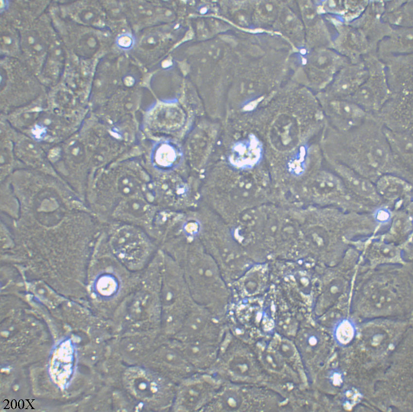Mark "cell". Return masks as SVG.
Here are the masks:
<instances>
[{"instance_id": "1", "label": "cell", "mask_w": 413, "mask_h": 412, "mask_svg": "<svg viewBox=\"0 0 413 412\" xmlns=\"http://www.w3.org/2000/svg\"><path fill=\"white\" fill-rule=\"evenodd\" d=\"M339 159L344 164L373 182L381 175L400 171L383 131L372 117L358 127L345 132L338 131Z\"/></svg>"}, {"instance_id": "2", "label": "cell", "mask_w": 413, "mask_h": 412, "mask_svg": "<svg viewBox=\"0 0 413 412\" xmlns=\"http://www.w3.org/2000/svg\"><path fill=\"white\" fill-rule=\"evenodd\" d=\"M207 371L224 382L235 383L264 385L267 377L252 345L226 331L220 342L217 359Z\"/></svg>"}, {"instance_id": "3", "label": "cell", "mask_w": 413, "mask_h": 412, "mask_svg": "<svg viewBox=\"0 0 413 412\" xmlns=\"http://www.w3.org/2000/svg\"><path fill=\"white\" fill-rule=\"evenodd\" d=\"M122 381L128 393L148 409L171 410L176 384L161 374L145 366H132L123 373Z\"/></svg>"}, {"instance_id": "4", "label": "cell", "mask_w": 413, "mask_h": 412, "mask_svg": "<svg viewBox=\"0 0 413 412\" xmlns=\"http://www.w3.org/2000/svg\"><path fill=\"white\" fill-rule=\"evenodd\" d=\"M282 399L264 385L224 382L204 412H254L268 411Z\"/></svg>"}, {"instance_id": "5", "label": "cell", "mask_w": 413, "mask_h": 412, "mask_svg": "<svg viewBox=\"0 0 413 412\" xmlns=\"http://www.w3.org/2000/svg\"><path fill=\"white\" fill-rule=\"evenodd\" d=\"M224 382L211 372H195L176 384L171 411L204 412Z\"/></svg>"}, {"instance_id": "6", "label": "cell", "mask_w": 413, "mask_h": 412, "mask_svg": "<svg viewBox=\"0 0 413 412\" xmlns=\"http://www.w3.org/2000/svg\"><path fill=\"white\" fill-rule=\"evenodd\" d=\"M290 193L297 201L326 206L341 204L353 196L336 173L325 170L313 171Z\"/></svg>"}, {"instance_id": "7", "label": "cell", "mask_w": 413, "mask_h": 412, "mask_svg": "<svg viewBox=\"0 0 413 412\" xmlns=\"http://www.w3.org/2000/svg\"><path fill=\"white\" fill-rule=\"evenodd\" d=\"M144 362L145 366L175 384L196 372L173 338L160 337Z\"/></svg>"}, {"instance_id": "8", "label": "cell", "mask_w": 413, "mask_h": 412, "mask_svg": "<svg viewBox=\"0 0 413 412\" xmlns=\"http://www.w3.org/2000/svg\"><path fill=\"white\" fill-rule=\"evenodd\" d=\"M84 121L56 112L47 105L38 119L25 133L46 150L74 134Z\"/></svg>"}, {"instance_id": "9", "label": "cell", "mask_w": 413, "mask_h": 412, "mask_svg": "<svg viewBox=\"0 0 413 412\" xmlns=\"http://www.w3.org/2000/svg\"><path fill=\"white\" fill-rule=\"evenodd\" d=\"M225 332L220 318L208 309L196 303L179 331L172 338L181 342L220 343Z\"/></svg>"}, {"instance_id": "10", "label": "cell", "mask_w": 413, "mask_h": 412, "mask_svg": "<svg viewBox=\"0 0 413 412\" xmlns=\"http://www.w3.org/2000/svg\"><path fill=\"white\" fill-rule=\"evenodd\" d=\"M9 125L15 154L23 167L60 178L50 162L44 148L35 140Z\"/></svg>"}, {"instance_id": "11", "label": "cell", "mask_w": 413, "mask_h": 412, "mask_svg": "<svg viewBox=\"0 0 413 412\" xmlns=\"http://www.w3.org/2000/svg\"><path fill=\"white\" fill-rule=\"evenodd\" d=\"M328 118L336 131L345 132L363 124L369 117L367 113L353 101L339 99L332 101Z\"/></svg>"}, {"instance_id": "12", "label": "cell", "mask_w": 413, "mask_h": 412, "mask_svg": "<svg viewBox=\"0 0 413 412\" xmlns=\"http://www.w3.org/2000/svg\"><path fill=\"white\" fill-rule=\"evenodd\" d=\"M336 173L342 180L347 190L358 198L374 204L379 203L374 182L357 172L339 162L327 160Z\"/></svg>"}, {"instance_id": "13", "label": "cell", "mask_w": 413, "mask_h": 412, "mask_svg": "<svg viewBox=\"0 0 413 412\" xmlns=\"http://www.w3.org/2000/svg\"><path fill=\"white\" fill-rule=\"evenodd\" d=\"M113 241L114 249L121 259L132 262L144 257L146 247L144 237L133 227H126L119 230Z\"/></svg>"}, {"instance_id": "14", "label": "cell", "mask_w": 413, "mask_h": 412, "mask_svg": "<svg viewBox=\"0 0 413 412\" xmlns=\"http://www.w3.org/2000/svg\"><path fill=\"white\" fill-rule=\"evenodd\" d=\"M176 340L187 360L196 371L208 370L215 362L220 343Z\"/></svg>"}, {"instance_id": "15", "label": "cell", "mask_w": 413, "mask_h": 412, "mask_svg": "<svg viewBox=\"0 0 413 412\" xmlns=\"http://www.w3.org/2000/svg\"><path fill=\"white\" fill-rule=\"evenodd\" d=\"M383 131L396 161L404 168L412 171L413 137L412 132L399 131L383 126Z\"/></svg>"}, {"instance_id": "16", "label": "cell", "mask_w": 413, "mask_h": 412, "mask_svg": "<svg viewBox=\"0 0 413 412\" xmlns=\"http://www.w3.org/2000/svg\"><path fill=\"white\" fill-rule=\"evenodd\" d=\"M18 108L9 113L0 114L9 124L16 130L25 133L38 119L47 104L44 100H35Z\"/></svg>"}, {"instance_id": "17", "label": "cell", "mask_w": 413, "mask_h": 412, "mask_svg": "<svg viewBox=\"0 0 413 412\" xmlns=\"http://www.w3.org/2000/svg\"><path fill=\"white\" fill-rule=\"evenodd\" d=\"M376 191L381 199L395 201L411 193L413 185L410 181L398 175L386 173L374 182Z\"/></svg>"}, {"instance_id": "18", "label": "cell", "mask_w": 413, "mask_h": 412, "mask_svg": "<svg viewBox=\"0 0 413 412\" xmlns=\"http://www.w3.org/2000/svg\"><path fill=\"white\" fill-rule=\"evenodd\" d=\"M9 124L0 115V181L7 179L16 170L24 168L17 160L9 132Z\"/></svg>"}, {"instance_id": "19", "label": "cell", "mask_w": 413, "mask_h": 412, "mask_svg": "<svg viewBox=\"0 0 413 412\" xmlns=\"http://www.w3.org/2000/svg\"><path fill=\"white\" fill-rule=\"evenodd\" d=\"M261 148L255 139L236 144L231 151L230 161L239 168H249L256 165L261 157Z\"/></svg>"}, {"instance_id": "20", "label": "cell", "mask_w": 413, "mask_h": 412, "mask_svg": "<svg viewBox=\"0 0 413 412\" xmlns=\"http://www.w3.org/2000/svg\"><path fill=\"white\" fill-rule=\"evenodd\" d=\"M65 53L59 45L53 46L49 50L42 69V82L50 86L55 85L59 82L65 64Z\"/></svg>"}, {"instance_id": "21", "label": "cell", "mask_w": 413, "mask_h": 412, "mask_svg": "<svg viewBox=\"0 0 413 412\" xmlns=\"http://www.w3.org/2000/svg\"><path fill=\"white\" fill-rule=\"evenodd\" d=\"M295 345L301 361L309 362L318 354L323 345V339L317 331L306 329L299 333Z\"/></svg>"}, {"instance_id": "22", "label": "cell", "mask_w": 413, "mask_h": 412, "mask_svg": "<svg viewBox=\"0 0 413 412\" xmlns=\"http://www.w3.org/2000/svg\"><path fill=\"white\" fill-rule=\"evenodd\" d=\"M302 236L307 247L316 252L325 251L330 243L329 233L322 225L310 224L305 226Z\"/></svg>"}, {"instance_id": "23", "label": "cell", "mask_w": 413, "mask_h": 412, "mask_svg": "<svg viewBox=\"0 0 413 412\" xmlns=\"http://www.w3.org/2000/svg\"><path fill=\"white\" fill-rule=\"evenodd\" d=\"M144 199L137 196L122 201L115 210V215L122 220L144 221L148 212Z\"/></svg>"}, {"instance_id": "24", "label": "cell", "mask_w": 413, "mask_h": 412, "mask_svg": "<svg viewBox=\"0 0 413 412\" xmlns=\"http://www.w3.org/2000/svg\"><path fill=\"white\" fill-rule=\"evenodd\" d=\"M345 287L344 281L336 278L328 282L317 301L316 311L321 314L331 307L342 295Z\"/></svg>"}, {"instance_id": "25", "label": "cell", "mask_w": 413, "mask_h": 412, "mask_svg": "<svg viewBox=\"0 0 413 412\" xmlns=\"http://www.w3.org/2000/svg\"><path fill=\"white\" fill-rule=\"evenodd\" d=\"M20 42L23 50L33 56H41L47 49L46 39L35 30H29L23 32Z\"/></svg>"}, {"instance_id": "26", "label": "cell", "mask_w": 413, "mask_h": 412, "mask_svg": "<svg viewBox=\"0 0 413 412\" xmlns=\"http://www.w3.org/2000/svg\"><path fill=\"white\" fill-rule=\"evenodd\" d=\"M268 344L280 355L287 364L296 372L298 367L296 363L300 359H298L300 355L295 344L286 338L276 337L273 339Z\"/></svg>"}, {"instance_id": "27", "label": "cell", "mask_w": 413, "mask_h": 412, "mask_svg": "<svg viewBox=\"0 0 413 412\" xmlns=\"http://www.w3.org/2000/svg\"><path fill=\"white\" fill-rule=\"evenodd\" d=\"M179 157V153L172 145L164 143L156 148L154 153V159L161 168H170L174 165Z\"/></svg>"}, {"instance_id": "28", "label": "cell", "mask_w": 413, "mask_h": 412, "mask_svg": "<svg viewBox=\"0 0 413 412\" xmlns=\"http://www.w3.org/2000/svg\"><path fill=\"white\" fill-rule=\"evenodd\" d=\"M394 293L385 288L373 290L367 297L370 307L376 311H381L390 307L394 302Z\"/></svg>"}, {"instance_id": "29", "label": "cell", "mask_w": 413, "mask_h": 412, "mask_svg": "<svg viewBox=\"0 0 413 412\" xmlns=\"http://www.w3.org/2000/svg\"><path fill=\"white\" fill-rule=\"evenodd\" d=\"M97 39L90 34H86L79 40L76 50L82 56L93 55L98 49Z\"/></svg>"}, {"instance_id": "30", "label": "cell", "mask_w": 413, "mask_h": 412, "mask_svg": "<svg viewBox=\"0 0 413 412\" xmlns=\"http://www.w3.org/2000/svg\"><path fill=\"white\" fill-rule=\"evenodd\" d=\"M0 43L1 49L3 51L11 52L16 49L17 38L12 31L5 30L1 33Z\"/></svg>"}, {"instance_id": "31", "label": "cell", "mask_w": 413, "mask_h": 412, "mask_svg": "<svg viewBox=\"0 0 413 412\" xmlns=\"http://www.w3.org/2000/svg\"><path fill=\"white\" fill-rule=\"evenodd\" d=\"M410 218L405 213L396 214L393 219L392 230L396 233H400L409 228L411 225Z\"/></svg>"}, {"instance_id": "32", "label": "cell", "mask_w": 413, "mask_h": 412, "mask_svg": "<svg viewBox=\"0 0 413 412\" xmlns=\"http://www.w3.org/2000/svg\"><path fill=\"white\" fill-rule=\"evenodd\" d=\"M372 249L375 254L385 258H393L397 253L396 248L395 246L384 243L375 244Z\"/></svg>"}, {"instance_id": "33", "label": "cell", "mask_w": 413, "mask_h": 412, "mask_svg": "<svg viewBox=\"0 0 413 412\" xmlns=\"http://www.w3.org/2000/svg\"><path fill=\"white\" fill-rule=\"evenodd\" d=\"M385 337V333L383 331L378 330L368 333L364 338H366V341L368 344L376 348L384 343Z\"/></svg>"}, {"instance_id": "34", "label": "cell", "mask_w": 413, "mask_h": 412, "mask_svg": "<svg viewBox=\"0 0 413 412\" xmlns=\"http://www.w3.org/2000/svg\"><path fill=\"white\" fill-rule=\"evenodd\" d=\"M79 17L84 22L91 24L96 23L100 19L98 11L92 8L81 10L79 14Z\"/></svg>"}, {"instance_id": "35", "label": "cell", "mask_w": 413, "mask_h": 412, "mask_svg": "<svg viewBox=\"0 0 413 412\" xmlns=\"http://www.w3.org/2000/svg\"><path fill=\"white\" fill-rule=\"evenodd\" d=\"M352 331V328L348 323L344 324L338 329L337 335L340 339L343 338V341L348 339L350 337L351 333H346V332Z\"/></svg>"}]
</instances>
